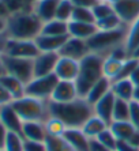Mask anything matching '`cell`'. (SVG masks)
Returning a JSON list of instances; mask_svg holds the SVG:
<instances>
[{
  "mask_svg": "<svg viewBox=\"0 0 139 151\" xmlns=\"http://www.w3.org/2000/svg\"><path fill=\"white\" fill-rule=\"evenodd\" d=\"M49 116L59 119L67 128H82L83 124L94 114L93 105L86 101V98L78 97L70 102L49 101Z\"/></svg>",
  "mask_w": 139,
  "mask_h": 151,
  "instance_id": "obj_1",
  "label": "cell"
},
{
  "mask_svg": "<svg viewBox=\"0 0 139 151\" xmlns=\"http://www.w3.org/2000/svg\"><path fill=\"white\" fill-rule=\"evenodd\" d=\"M42 21L31 10L12 14L7 18L6 37L11 40H35L41 34Z\"/></svg>",
  "mask_w": 139,
  "mask_h": 151,
  "instance_id": "obj_2",
  "label": "cell"
},
{
  "mask_svg": "<svg viewBox=\"0 0 139 151\" xmlns=\"http://www.w3.org/2000/svg\"><path fill=\"white\" fill-rule=\"evenodd\" d=\"M105 56L98 53H89L86 57L79 61V74L75 79V86L78 90V95L85 98L90 88L104 76L102 65H104Z\"/></svg>",
  "mask_w": 139,
  "mask_h": 151,
  "instance_id": "obj_3",
  "label": "cell"
},
{
  "mask_svg": "<svg viewBox=\"0 0 139 151\" xmlns=\"http://www.w3.org/2000/svg\"><path fill=\"white\" fill-rule=\"evenodd\" d=\"M128 26H123L116 30H97L87 40V46L91 53L106 56L111 50L120 45H124Z\"/></svg>",
  "mask_w": 139,
  "mask_h": 151,
  "instance_id": "obj_4",
  "label": "cell"
},
{
  "mask_svg": "<svg viewBox=\"0 0 139 151\" xmlns=\"http://www.w3.org/2000/svg\"><path fill=\"white\" fill-rule=\"evenodd\" d=\"M49 101L33 98L29 95H23L21 98L14 99L11 106L18 113L22 121H42L45 123L49 119Z\"/></svg>",
  "mask_w": 139,
  "mask_h": 151,
  "instance_id": "obj_5",
  "label": "cell"
},
{
  "mask_svg": "<svg viewBox=\"0 0 139 151\" xmlns=\"http://www.w3.org/2000/svg\"><path fill=\"white\" fill-rule=\"evenodd\" d=\"M59 83V78L55 74L46 75V76L33 78L25 88V95L33 97V98L49 101L53 94V90Z\"/></svg>",
  "mask_w": 139,
  "mask_h": 151,
  "instance_id": "obj_6",
  "label": "cell"
},
{
  "mask_svg": "<svg viewBox=\"0 0 139 151\" xmlns=\"http://www.w3.org/2000/svg\"><path fill=\"white\" fill-rule=\"evenodd\" d=\"M4 61L6 72L12 76L18 78L25 84L34 78V68H33V60L31 59H22V57H12L7 55H1Z\"/></svg>",
  "mask_w": 139,
  "mask_h": 151,
  "instance_id": "obj_7",
  "label": "cell"
},
{
  "mask_svg": "<svg viewBox=\"0 0 139 151\" xmlns=\"http://www.w3.org/2000/svg\"><path fill=\"white\" fill-rule=\"evenodd\" d=\"M40 49L34 40H11L7 38L6 50L3 55L22 59H35L40 55Z\"/></svg>",
  "mask_w": 139,
  "mask_h": 151,
  "instance_id": "obj_8",
  "label": "cell"
},
{
  "mask_svg": "<svg viewBox=\"0 0 139 151\" xmlns=\"http://www.w3.org/2000/svg\"><path fill=\"white\" fill-rule=\"evenodd\" d=\"M60 55L53 52H41L38 56L33 59V68H34V78L46 76L55 74L56 64L59 61Z\"/></svg>",
  "mask_w": 139,
  "mask_h": 151,
  "instance_id": "obj_9",
  "label": "cell"
},
{
  "mask_svg": "<svg viewBox=\"0 0 139 151\" xmlns=\"http://www.w3.org/2000/svg\"><path fill=\"white\" fill-rule=\"evenodd\" d=\"M112 6L115 14L125 26H130L139 18V0H117Z\"/></svg>",
  "mask_w": 139,
  "mask_h": 151,
  "instance_id": "obj_10",
  "label": "cell"
},
{
  "mask_svg": "<svg viewBox=\"0 0 139 151\" xmlns=\"http://www.w3.org/2000/svg\"><path fill=\"white\" fill-rule=\"evenodd\" d=\"M90 53V49L87 46V42L85 40L74 38V37H68V40L66 41V44L63 45V48L60 49L59 55L64 57H70L74 60H80L86 57Z\"/></svg>",
  "mask_w": 139,
  "mask_h": 151,
  "instance_id": "obj_11",
  "label": "cell"
},
{
  "mask_svg": "<svg viewBox=\"0 0 139 151\" xmlns=\"http://www.w3.org/2000/svg\"><path fill=\"white\" fill-rule=\"evenodd\" d=\"M79 74V61L70 57L60 56L59 61L56 64L55 75L59 78V81L75 82Z\"/></svg>",
  "mask_w": 139,
  "mask_h": 151,
  "instance_id": "obj_12",
  "label": "cell"
},
{
  "mask_svg": "<svg viewBox=\"0 0 139 151\" xmlns=\"http://www.w3.org/2000/svg\"><path fill=\"white\" fill-rule=\"evenodd\" d=\"M78 90L75 86V82H68V81H59L57 86L53 90V94L49 101L57 102V104H63V102H70L77 99Z\"/></svg>",
  "mask_w": 139,
  "mask_h": 151,
  "instance_id": "obj_13",
  "label": "cell"
},
{
  "mask_svg": "<svg viewBox=\"0 0 139 151\" xmlns=\"http://www.w3.org/2000/svg\"><path fill=\"white\" fill-rule=\"evenodd\" d=\"M0 123L6 127L8 132H15V134L22 135V125L23 121L18 113L14 110V108L10 105L1 106L0 108Z\"/></svg>",
  "mask_w": 139,
  "mask_h": 151,
  "instance_id": "obj_14",
  "label": "cell"
},
{
  "mask_svg": "<svg viewBox=\"0 0 139 151\" xmlns=\"http://www.w3.org/2000/svg\"><path fill=\"white\" fill-rule=\"evenodd\" d=\"M115 102H116V97L111 90V91L105 95V97H102L97 104L93 105L94 114H97L100 119H102L108 125H111L112 121H113V108H115Z\"/></svg>",
  "mask_w": 139,
  "mask_h": 151,
  "instance_id": "obj_15",
  "label": "cell"
},
{
  "mask_svg": "<svg viewBox=\"0 0 139 151\" xmlns=\"http://www.w3.org/2000/svg\"><path fill=\"white\" fill-rule=\"evenodd\" d=\"M63 137L66 142L77 151H90L91 139L85 135L82 128H67Z\"/></svg>",
  "mask_w": 139,
  "mask_h": 151,
  "instance_id": "obj_16",
  "label": "cell"
},
{
  "mask_svg": "<svg viewBox=\"0 0 139 151\" xmlns=\"http://www.w3.org/2000/svg\"><path fill=\"white\" fill-rule=\"evenodd\" d=\"M70 35H44L40 34L34 40L37 46H38L40 52H53L59 53L63 45L66 44Z\"/></svg>",
  "mask_w": 139,
  "mask_h": 151,
  "instance_id": "obj_17",
  "label": "cell"
},
{
  "mask_svg": "<svg viewBox=\"0 0 139 151\" xmlns=\"http://www.w3.org/2000/svg\"><path fill=\"white\" fill-rule=\"evenodd\" d=\"M60 0H37L31 6V11L44 22L52 21L56 18V11Z\"/></svg>",
  "mask_w": 139,
  "mask_h": 151,
  "instance_id": "obj_18",
  "label": "cell"
},
{
  "mask_svg": "<svg viewBox=\"0 0 139 151\" xmlns=\"http://www.w3.org/2000/svg\"><path fill=\"white\" fill-rule=\"evenodd\" d=\"M22 136L25 140L45 142L48 135L45 129V123L42 121H23Z\"/></svg>",
  "mask_w": 139,
  "mask_h": 151,
  "instance_id": "obj_19",
  "label": "cell"
},
{
  "mask_svg": "<svg viewBox=\"0 0 139 151\" xmlns=\"http://www.w3.org/2000/svg\"><path fill=\"white\" fill-rule=\"evenodd\" d=\"M97 30L98 29L96 26V23H85V22H74V21L68 22V35L74 37V38L87 41Z\"/></svg>",
  "mask_w": 139,
  "mask_h": 151,
  "instance_id": "obj_20",
  "label": "cell"
},
{
  "mask_svg": "<svg viewBox=\"0 0 139 151\" xmlns=\"http://www.w3.org/2000/svg\"><path fill=\"white\" fill-rule=\"evenodd\" d=\"M112 90V82L109 81L108 78L102 76L97 83H94V86L90 88V91L87 93V95L85 97L86 101L90 104V105H94V104H97L102 97L108 94L109 91Z\"/></svg>",
  "mask_w": 139,
  "mask_h": 151,
  "instance_id": "obj_21",
  "label": "cell"
},
{
  "mask_svg": "<svg viewBox=\"0 0 139 151\" xmlns=\"http://www.w3.org/2000/svg\"><path fill=\"white\" fill-rule=\"evenodd\" d=\"M0 83L3 86L10 95L12 97V99H18L25 95V88H26V84L22 81H19L18 78L12 76L10 74H6L1 79H0Z\"/></svg>",
  "mask_w": 139,
  "mask_h": 151,
  "instance_id": "obj_22",
  "label": "cell"
},
{
  "mask_svg": "<svg viewBox=\"0 0 139 151\" xmlns=\"http://www.w3.org/2000/svg\"><path fill=\"white\" fill-rule=\"evenodd\" d=\"M134 91H135V86L130 81V78L112 82V93L115 94L116 98L132 101L134 99Z\"/></svg>",
  "mask_w": 139,
  "mask_h": 151,
  "instance_id": "obj_23",
  "label": "cell"
},
{
  "mask_svg": "<svg viewBox=\"0 0 139 151\" xmlns=\"http://www.w3.org/2000/svg\"><path fill=\"white\" fill-rule=\"evenodd\" d=\"M108 127L109 125L105 123L104 120L100 119L97 114H93V116L83 124L82 131H83L85 135H86L89 139H97L98 135H100L102 131L106 129Z\"/></svg>",
  "mask_w": 139,
  "mask_h": 151,
  "instance_id": "obj_24",
  "label": "cell"
},
{
  "mask_svg": "<svg viewBox=\"0 0 139 151\" xmlns=\"http://www.w3.org/2000/svg\"><path fill=\"white\" fill-rule=\"evenodd\" d=\"M41 34L44 35H68V22H63L59 19L44 22L41 29Z\"/></svg>",
  "mask_w": 139,
  "mask_h": 151,
  "instance_id": "obj_25",
  "label": "cell"
},
{
  "mask_svg": "<svg viewBox=\"0 0 139 151\" xmlns=\"http://www.w3.org/2000/svg\"><path fill=\"white\" fill-rule=\"evenodd\" d=\"M109 128L119 140H128L136 131V128L130 121H112Z\"/></svg>",
  "mask_w": 139,
  "mask_h": 151,
  "instance_id": "obj_26",
  "label": "cell"
},
{
  "mask_svg": "<svg viewBox=\"0 0 139 151\" xmlns=\"http://www.w3.org/2000/svg\"><path fill=\"white\" fill-rule=\"evenodd\" d=\"M124 61L117 60V59H113V57H111V56H105L104 65H102L104 76L108 78L111 82H115L116 79H117L119 74H120V70H122V65H123Z\"/></svg>",
  "mask_w": 139,
  "mask_h": 151,
  "instance_id": "obj_27",
  "label": "cell"
},
{
  "mask_svg": "<svg viewBox=\"0 0 139 151\" xmlns=\"http://www.w3.org/2000/svg\"><path fill=\"white\" fill-rule=\"evenodd\" d=\"M125 49L128 50L130 55L134 53V50L139 46V18L134 21L127 29V37L124 42Z\"/></svg>",
  "mask_w": 139,
  "mask_h": 151,
  "instance_id": "obj_28",
  "label": "cell"
},
{
  "mask_svg": "<svg viewBox=\"0 0 139 151\" xmlns=\"http://www.w3.org/2000/svg\"><path fill=\"white\" fill-rule=\"evenodd\" d=\"M45 129L48 137H63L64 132H66L67 127L56 117H49L45 121Z\"/></svg>",
  "mask_w": 139,
  "mask_h": 151,
  "instance_id": "obj_29",
  "label": "cell"
},
{
  "mask_svg": "<svg viewBox=\"0 0 139 151\" xmlns=\"http://www.w3.org/2000/svg\"><path fill=\"white\" fill-rule=\"evenodd\" d=\"M130 119V101L116 98L113 108V121H128Z\"/></svg>",
  "mask_w": 139,
  "mask_h": 151,
  "instance_id": "obj_30",
  "label": "cell"
},
{
  "mask_svg": "<svg viewBox=\"0 0 139 151\" xmlns=\"http://www.w3.org/2000/svg\"><path fill=\"white\" fill-rule=\"evenodd\" d=\"M4 151H25V139L22 135L15 132H8Z\"/></svg>",
  "mask_w": 139,
  "mask_h": 151,
  "instance_id": "obj_31",
  "label": "cell"
},
{
  "mask_svg": "<svg viewBox=\"0 0 139 151\" xmlns=\"http://www.w3.org/2000/svg\"><path fill=\"white\" fill-rule=\"evenodd\" d=\"M75 6L72 4L71 0H60L59 6H57V11H56V19L63 22H70L72 18V12Z\"/></svg>",
  "mask_w": 139,
  "mask_h": 151,
  "instance_id": "obj_32",
  "label": "cell"
},
{
  "mask_svg": "<svg viewBox=\"0 0 139 151\" xmlns=\"http://www.w3.org/2000/svg\"><path fill=\"white\" fill-rule=\"evenodd\" d=\"M96 26H97L98 30H116V29H120L125 25L120 21V18L117 15L112 14L109 17L104 18V19H101V21H97Z\"/></svg>",
  "mask_w": 139,
  "mask_h": 151,
  "instance_id": "obj_33",
  "label": "cell"
},
{
  "mask_svg": "<svg viewBox=\"0 0 139 151\" xmlns=\"http://www.w3.org/2000/svg\"><path fill=\"white\" fill-rule=\"evenodd\" d=\"M8 11V17L12 14H18L22 11L31 10V6L29 0H1Z\"/></svg>",
  "mask_w": 139,
  "mask_h": 151,
  "instance_id": "obj_34",
  "label": "cell"
},
{
  "mask_svg": "<svg viewBox=\"0 0 139 151\" xmlns=\"http://www.w3.org/2000/svg\"><path fill=\"white\" fill-rule=\"evenodd\" d=\"M71 21L85 22V23H96V18H94V14H93V10H91V8L75 7L74 8Z\"/></svg>",
  "mask_w": 139,
  "mask_h": 151,
  "instance_id": "obj_35",
  "label": "cell"
},
{
  "mask_svg": "<svg viewBox=\"0 0 139 151\" xmlns=\"http://www.w3.org/2000/svg\"><path fill=\"white\" fill-rule=\"evenodd\" d=\"M97 140L100 142L102 146H105V147L108 148V150L111 151H116V147H117V142L119 139L115 136V134L112 132L111 128H106L105 131H102L100 135H98Z\"/></svg>",
  "mask_w": 139,
  "mask_h": 151,
  "instance_id": "obj_36",
  "label": "cell"
},
{
  "mask_svg": "<svg viewBox=\"0 0 139 151\" xmlns=\"http://www.w3.org/2000/svg\"><path fill=\"white\" fill-rule=\"evenodd\" d=\"M45 143L48 151H77L67 143L64 137H46Z\"/></svg>",
  "mask_w": 139,
  "mask_h": 151,
  "instance_id": "obj_37",
  "label": "cell"
},
{
  "mask_svg": "<svg viewBox=\"0 0 139 151\" xmlns=\"http://www.w3.org/2000/svg\"><path fill=\"white\" fill-rule=\"evenodd\" d=\"M91 10H93L96 22L101 21V19H104V18L109 17V15H112V14H115L113 6H112L111 3H106V1H98Z\"/></svg>",
  "mask_w": 139,
  "mask_h": 151,
  "instance_id": "obj_38",
  "label": "cell"
},
{
  "mask_svg": "<svg viewBox=\"0 0 139 151\" xmlns=\"http://www.w3.org/2000/svg\"><path fill=\"white\" fill-rule=\"evenodd\" d=\"M128 121L135 127L136 129H139V102L132 99L130 101V119Z\"/></svg>",
  "mask_w": 139,
  "mask_h": 151,
  "instance_id": "obj_39",
  "label": "cell"
},
{
  "mask_svg": "<svg viewBox=\"0 0 139 151\" xmlns=\"http://www.w3.org/2000/svg\"><path fill=\"white\" fill-rule=\"evenodd\" d=\"M25 151H48L45 142L25 140Z\"/></svg>",
  "mask_w": 139,
  "mask_h": 151,
  "instance_id": "obj_40",
  "label": "cell"
},
{
  "mask_svg": "<svg viewBox=\"0 0 139 151\" xmlns=\"http://www.w3.org/2000/svg\"><path fill=\"white\" fill-rule=\"evenodd\" d=\"M12 101H14V99H12V97L10 95V93L0 83V108H1V106H6V105H10Z\"/></svg>",
  "mask_w": 139,
  "mask_h": 151,
  "instance_id": "obj_41",
  "label": "cell"
},
{
  "mask_svg": "<svg viewBox=\"0 0 139 151\" xmlns=\"http://www.w3.org/2000/svg\"><path fill=\"white\" fill-rule=\"evenodd\" d=\"M75 7H85V8H93L100 0H71Z\"/></svg>",
  "mask_w": 139,
  "mask_h": 151,
  "instance_id": "obj_42",
  "label": "cell"
},
{
  "mask_svg": "<svg viewBox=\"0 0 139 151\" xmlns=\"http://www.w3.org/2000/svg\"><path fill=\"white\" fill-rule=\"evenodd\" d=\"M116 151H139V148L134 147V146L127 140H119Z\"/></svg>",
  "mask_w": 139,
  "mask_h": 151,
  "instance_id": "obj_43",
  "label": "cell"
},
{
  "mask_svg": "<svg viewBox=\"0 0 139 151\" xmlns=\"http://www.w3.org/2000/svg\"><path fill=\"white\" fill-rule=\"evenodd\" d=\"M7 134H8V131L6 129V127L0 123V151H4V144H6Z\"/></svg>",
  "mask_w": 139,
  "mask_h": 151,
  "instance_id": "obj_44",
  "label": "cell"
},
{
  "mask_svg": "<svg viewBox=\"0 0 139 151\" xmlns=\"http://www.w3.org/2000/svg\"><path fill=\"white\" fill-rule=\"evenodd\" d=\"M90 151H111V150H108L105 146H102V144H101L97 139H91V142H90Z\"/></svg>",
  "mask_w": 139,
  "mask_h": 151,
  "instance_id": "obj_45",
  "label": "cell"
},
{
  "mask_svg": "<svg viewBox=\"0 0 139 151\" xmlns=\"http://www.w3.org/2000/svg\"><path fill=\"white\" fill-rule=\"evenodd\" d=\"M127 142H130V143H131L134 147L139 148V129H136L135 132H134V135H132V136L130 137Z\"/></svg>",
  "mask_w": 139,
  "mask_h": 151,
  "instance_id": "obj_46",
  "label": "cell"
},
{
  "mask_svg": "<svg viewBox=\"0 0 139 151\" xmlns=\"http://www.w3.org/2000/svg\"><path fill=\"white\" fill-rule=\"evenodd\" d=\"M130 81L134 83V86H139V65L135 68V71L131 74V76H130Z\"/></svg>",
  "mask_w": 139,
  "mask_h": 151,
  "instance_id": "obj_47",
  "label": "cell"
},
{
  "mask_svg": "<svg viewBox=\"0 0 139 151\" xmlns=\"http://www.w3.org/2000/svg\"><path fill=\"white\" fill-rule=\"evenodd\" d=\"M6 42H7L6 34H0V55H3L6 50Z\"/></svg>",
  "mask_w": 139,
  "mask_h": 151,
  "instance_id": "obj_48",
  "label": "cell"
},
{
  "mask_svg": "<svg viewBox=\"0 0 139 151\" xmlns=\"http://www.w3.org/2000/svg\"><path fill=\"white\" fill-rule=\"evenodd\" d=\"M6 29H7V18L0 17V34H6Z\"/></svg>",
  "mask_w": 139,
  "mask_h": 151,
  "instance_id": "obj_49",
  "label": "cell"
},
{
  "mask_svg": "<svg viewBox=\"0 0 139 151\" xmlns=\"http://www.w3.org/2000/svg\"><path fill=\"white\" fill-rule=\"evenodd\" d=\"M0 17H4V18H8V11L4 6V3L0 0Z\"/></svg>",
  "mask_w": 139,
  "mask_h": 151,
  "instance_id": "obj_50",
  "label": "cell"
},
{
  "mask_svg": "<svg viewBox=\"0 0 139 151\" xmlns=\"http://www.w3.org/2000/svg\"><path fill=\"white\" fill-rule=\"evenodd\" d=\"M7 74L6 72V67H4V61H3V56L0 55V79L4 76V75Z\"/></svg>",
  "mask_w": 139,
  "mask_h": 151,
  "instance_id": "obj_51",
  "label": "cell"
},
{
  "mask_svg": "<svg viewBox=\"0 0 139 151\" xmlns=\"http://www.w3.org/2000/svg\"><path fill=\"white\" fill-rule=\"evenodd\" d=\"M134 99L139 102V86L135 87V91H134Z\"/></svg>",
  "mask_w": 139,
  "mask_h": 151,
  "instance_id": "obj_52",
  "label": "cell"
},
{
  "mask_svg": "<svg viewBox=\"0 0 139 151\" xmlns=\"http://www.w3.org/2000/svg\"><path fill=\"white\" fill-rule=\"evenodd\" d=\"M131 56H134V57H136V59H139V46L136 48L135 50H134V53H132Z\"/></svg>",
  "mask_w": 139,
  "mask_h": 151,
  "instance_id": "obj_53",
  "label": "cell"
},
{
  "mask_svg": "<svg viewBox=\"0 0 139 151\" xmlns=\"http://www.w3.org/2000/svg\"><path fill=\"white\" fill-rule=\"evenodd\" d=\"M37 0H29V3H30V6H33V3H35Z\"/></svg>",
  "mask_w": 139,
  "mask_h": 151,
  "instance_id": "obj_54",
  "label": "cell"
},
{
  "mask_svg": "<svg viewBox=\"0 0 139 151\" xmlns=\"http://www.w3.org/2000/svg\"><path fill=\"white\" fill-rule=\"evenodd\" d=\"M100 1H106V3H108V0H100Z\"/></svg>",
  "mask_w": 139,
  "mask_h": 151,
  "instance_id": "obj_55",
  "label": "cell"
}]
</instances>
